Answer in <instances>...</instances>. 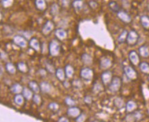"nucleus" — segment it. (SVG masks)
<instances>
[{"instance_id": "f257e3e1", "label": "nucleus", "mask_w": 149, "mask_h": 122, "mask_svg": "<svg viewBox=\"0 0 149 122\" xmlns=\"http://www.w3.org/2000/svg\"><path fill=\"white\" fill-rule=\"evenodd\" d=\"M139 39V36L138 33H137L135 30H132L130 32H128L126 42H127V45H129V46L133 47V46H135V45L138 43Z\"/></svg>"}, {"instance_id": "f03ea898", "label": "nucleus", "mask_w": 149, "mask_h": 122, "mask_svg": "<svg viewBox=\"0 0 149 122\" xmlns=\"http://www.w3.org/2000/svg\"><path fill=\"white\" fill-rule=\"evenodd\" d=\"M122 86V79L120 77L115 76L112 78L111 81L109 85V89L111 92L116 93L121 88Z\"/></svg>"}, {"instance_id": "7ed1b4c3", "label": "nucleus", "mask_w": 149, "mask_h": 122, "mask_svg": "<svg viewBox=\"0 0 149 122\" xmlns=\"http://www.w3.org/2000/svg\"><path fill=\"white\" fill-rule=\"evenodd\" d=\"M61 51V45L56 40H52L49 44V52L52 56H57Z\"/></svg>"}, {"instance_id": "20e7f679", "label": "nucleus", "mask_w": 149, "mask_h": 122, "mask_svg": "<svg viewBox=\"0 0 149 122\" xmlns=\"http://www.w3.org/2000/svg\"><path fill=\"white\" fill-rule=\"evenodd\" d=\"M124 71H125V76H127L128 79L131 80H135L137 78V72L133 69L132 67L128 65L125 67L124 68Z\"/></svg>"}, {"instance_id": "39448f33", "label": "nucleus", "mask_w": 149, "mask_h": 122, "mask_svg": "<svg viewBox=\"0 0 149 122\" xmlns=\"http://www.w3.org/2000/svg\"><path fill=\"white\" fill-rule=\"evenodd\" d=\"M81 77L85 81H91L93 78V71L89 67L82 69L81 71Z\"/></svg>"}, {"instance_id": "423d86ee", "label": "nucleus", "mask_w": 149, "mask_h": 122, "mask_svg": "<svg viewBox=\"0 0 149 122\" xmlns=\"http://www.w3.org/2000/svg\"><path fill=\"white\" fill-rule=\"evenodd\" d=\"M13 42L15 45H18L22 48H26L27 47L28 41L25 37L22 35H16L13 38Z\"/></svg>"}, {"instance_id": "0eeeda50", "label": "nucleus", "mask_w": 149, "mask_h": 122, "mask_svg": "<svg viewBox=\"0 0 149 122\" xmlns=\"http://www.w3.org/2000/svg\"><path fill=\"white\" fill-rule=\"evenodd\" d=\"M117 16L122 22L125 24H129L132 21L131 15L125 10H120L117 12Z\"/></svg>"}, {"instance_id": "6e6552de", "label": "nucleus", "mask_w": 149, "mask_h": 122, "mask_svg": "<svg viewBox=\"0 0 149 122\" xmlns=\"http://www.w3.org/2000/svg\"><path fill=\"white\" fill-rule=\"evenodd\" d=\"M113 78V73L111 71L107 70L103 72L101 75V80H102V83L105 85H109L111 81Z\"/></svg>"}, {"instance_id": "1a4fd4ad", "label": "nucleus", "mask_w": 149, "mask_h": 122, "mask_svg": "<svg viewBox=\"0 0 149 122\" xmlns=\"http://www.w3.org/2000/svg\"><path fill=\"white\" fill-rule=\"evenodd\" d=\"M129 60L134 65H138L140 62V58H139V54L135 50H132L129 52Z\"/></svg>"}, {"instance_id": "9d476101", "label": "nucleus", "mask_w": 149, "mask_h": 122, "mask_svg": "<svg viewBox=\"0 0 149 122\" xmlns=\"http://www.w3.org/2000/svg\"><path fill=\"white\" fill-rule=\"evenodd\" d=\"M54 23L50 20H48L45 22L43 28H42V32H43V34H45V35H47V34H49L53 30H54Z\"/></svg>"}, {"instance_id": "9b49d317", "label": "nucleus", "mask_w": 149, "mask_h": 122, "mask_svg": "<svg viewBox=\"0 0 149 122\" xmlns=\"http://www.w3.org/2000/svg\"><path fill=\"white\" fill-rule=\"evenodd\" d=\"M67 113H68V116H70V117L76 118L78 116L81 115V111L79 108L76 107V106H72V107H70L68 108Z\"/></svg>"}, {"instance_id": "f8f14e48", "label": "nucleus", "mask_w": 149, "mask_h": 122, "mask_svg": "<svg viewBox=\"0 0 149 122\" xmlns=\"http://www.w3.org/2000/svg\"><path fill=\"white\" fill-rule=\"evenodd\" d=\"M55 35L56 37L60 41L65 39L68 37V33H67L66 30H65L63 28H58L55 30Z\"/></svg>"}, {"instance_id": "ddd939ff", "label": "nucleus", "mask_w": 149, "mask_h": 122, "mask_svg": "<svg viewBox=\"0 0 149 122\" xmlns=\"http://www.w3.org/2000/svg\"><path fill=\"white\" fill-rule=\"evenodd\" d=\"M112 66V60L108 58H104L100 60V67L102 69H108Z\"/></svg>"}, {"instance_id": "4468645a", "label": "nucleus", "mask_w": 149, "mask_h": 122, "mask_svg": "<svg viewBox=\"0 0 149 122\" xmlns=\"http://www.w3.org/2000/svg\"><path fill=\"white\" fill-rule=\"evenodd\" d=\"M29 45L34 50L37 51H39L41 50V45H40L39 40H38L37 38H32V39L30 40Z\"/></svg>"}, {"instance_id": "2eb2a0df", "label": "nucleus", "mask_w": 149, "mask_h": 122, "mask_svg": "<svg viewBox=\"0 0 149 122\" xmlns=\"http://www.w3.org/2000/svg\"><path fill=\"white\" fill-rule=\"evenodd\" d=\"M39 87H40V91H41L42 92L45 93H48L50 92L52 90L51 85L46 81L41 82L39 85Z\"/></svg>"}, {"instance_id": "dca6fc26", "label": "nucleus", "mask_w": 149, "mask_h": 122, "mask_svg": "<svg viewBox=\"0 0 149 122\" xmlns=\"http://www.w3.org/2000/svg\"><path fill=\"white\" fill-rule=\"evenodd\" d=\"M139 54L143 58H148L149 56V47L147 45H142L139 47Z\"/></svg>"}, {"instance_id": "f3484780", "label": "nucleus", "mask_w": 149, "mask_h": 122, "mask_svg": "<svg viewBox=\"0 0 149 122\" xmlns=\"http://www.w3.org/2000/svg\"><path fill=\"white\" fill-rule=\"evenodd\" d=\"M22 96L24 97V98L26 99L27 100H30L32 99L33 97V92L30 90L28 87H24L22 90Z\"/></svg>"}, {"instance_id": "a211bd4d", "label": "nucleus", "mask_w": 149, "mask_h": 122, "mask_svg": "<svg viewBox=\"0 0 149 122\" xmlns=\"http://www.w3.org/2000/svg\"><path fill=\"white\" fill-rule=\"evenodd\" d=\"M81 60L85 65H91L93 62V58L90 54L85 53L81 56Z\"/></svg>"}, {"instance_id": "6ab92c4d", "label": "nucleus", "mask_w": 149, "mask_h": 122, "mask_svg": "<svg viewBox=\"0 0 149 122\" xmlns=\"http://www.w3.org/2000/svg\"><path fill=\"white\" fill-rule=\"evenodd\" d=\"M65 77L68 78H72L74 74V69L71 64H67L65 67Z\"/></svg>"}, {"instance_id": "aec40b11", "label": "nucleus", "mask_w": 149, "mask_h": 122, "mask_svg": "<svg viewBox=\"0 0 149 122\" xmlns=\"http://www.w3.org/2000/svg\"><path fill=\"white\" fill-rule=\"evenodd\" d=\"M23 88L22 85L19 83H15L14 85H13L10 87V91L11 92L15 93V94H20L22 92Z\"/></svg>"}, {"instance_id": "412c9836", "label": "nucleus", "mask_w": 149, "mask_h": 122, "mask_svg": "<svg viewBox=\"0 0 149 122\" xmlns=\"http://www.w3.org/2000/svg\"><path fill=\"white\" fill-rule=\"evenodd\" d=\"M28 85H29V89L31 90L32 92L35 93L36 94L39 93L40 91V87L39 85L38 84L37 82L35 81H30L29 83H28Z\"/></svg>"}, {"instance_id": "4be33fe9", "label": "nucleus", "mask_w": 149, "mask_h": 122, "mask_svg": "<svg viewBox=\"0 0 149 122\" xmlns=\"http://www.w3.org/2000/svg\"><path fill=\"white\" fill-rule=\"evenodd\" d=\"M55 75L60 81H64L65 79V74L64 70L62 68H58L55 70Z\"/></svg>"}, {"instance_id": "5701e85b", "label": "nucleus", "mask_w": 149, "mask_h": 122, "mask_svg": "<svg viewBox=\"0 0 149 122\" xmlns=\"http://www.w3.org/2000/svg\"><path fill=\"white\" fill-rule=\"evenodd\" d=\"M140 22L142 27L145 30H148L149 29V17L147 15H142L140 17Z\"/></svg>"}, {"instance_id": "b1692460", "label": "nucleus", "mask_w": 149, "mask_h": 122, "mask_svg": "<svg viewBox=\"0 0 149 122\" xmlns=\"http://www.w3.org/2000/svg\"><path fill=\"white\" fill-rule=\"evenodd\" d=\"M137 108V104L134 101L130 100L126 104V110L127 112H131Z\"/></svg>"}, {"instance_id": "393cba45", "label": "nucleus", "mask_w": 149, "mask_h": 122, "mask_svg": "<svg viewBox=\"0 0 149 122\" xmlns=\"http://www.w3.org/2000/svg\"><path fill=\"white\" fill-rule=\"evenodd\" d=\"M6 69L10 74H15L17 71V68L12 62H7L6 64Z\"/></svg>"}, {"instance_id": "a878e982", "label": "nucleus", "mask_w": 149, "mask_h": 122, "mask_svg": "<svg viewBox=\"0 0 149 122\" xmlns=\"http://www.w3.org/2000/svg\"><path fill=\"white\" fill-rule=\"evenodd\" d=\"M35 6L39 10H44L47 7V3L44 0H37L35 1Z\"/></svg>"}, {"instance_id": "bb28decb", "label": "nucleus", "mask_w": 149, "mask_h": 122, "mask_svg": "<svg viewBox=\"0 0 149 122\" xmlns=\"http://www.w3.org/2000/svg\"><path fill=\"white\" fill-rule=\"evenodd\" d=\"M139 69L144 73H149V64L147 62H142L139 63Z\"/></svg>"}, {"instance_id": "cd10ccee", "label": "nucleus", "mask_w": 149, "mask_h": 122, "mask_svg": "<svg viewBox=\"0 0 149 122\" xmlns=\"http://www.w3.org/2000/svg\"><path fill=\"white\" fill-rule=\"evenodd\" d=\"M127 34H128L127 30H124L118 38V43H124L125 42H126V39H127Z\"/></svg>"}, {"instance_id": "c85d7f7f", "label": "nucleus", "mask_w": 149, "mask_h": 122, "mask_svg": "<svg viewBox=\"0 0 149 122\" xmlns=\"http://www.w3.org/2000/svg\"><path fill=\"white\" fill-rule=\"evenodd\" d=\"M14 102L17 105L22 106L24 103V98L21 94H17L14 98Z\"/></svg>"}, {"instance_id": "c756f323", "label": "nucleus", "mask_w": 149, "mask_h": 122, "mask_svg": "<svg viewBox=\"0 0 149 122\" xmlns=\"http://www.w3.org/2000/svg\"><path fill=\"white\" fill-rule=\"evenodd\" d=\"M114 105H115L116 108L120 109V108H122L124 106H125V102H124V100L122 98H120V97L116 98L115 100H114Z\"/></svg>"}, {"instance_id": "7c9ffc66", "label": "nucleus", "mask_w": 149, "mask_h": 122, "mask_svg": "<svg viewBox=\"0 0 149 122\" xmlns=\"http://www.w3.org/2000/svg\"><path fill=\"white\" fill-rule=\"evenodd\" d=\"M17 69L21 72H23V73H26L28 71V67L27 64L25 63L24 62H19L18 64H17Z\"/></svg>"}, {"instance_id": "2f4dec72", "label": "nucleus", "mask_w": 149, "mask_h": 122, "mask_svg": "<svg viewBox=\"0 0 149 122\" xmlns=\"http://www.w3.org/2000/svg\"><path fill=\"white\" fill-rule=\"evenodd\" d=\"M83 1L81 0H76L72 2V6L76 10H81L83 7Z\"/></svg>"}, {"instance_id": "473e14b6", "label": "nucleus", "mask_w": 149, "mask_h": 122, "mask_svg": "<svg viewBox=\"0 0 149 122\" xmlns=\"http://www.w3.org/2000/svg\"><path fill=\"white\" fill-rule=\"evenodd\" d=\"M109 6L110 9L113 12H118V11H120V6L116 1H110L109 3Z\"/></svg>"}, {"instance_id": "72a5a7b5", "label": "nucleus", "mask_w": 149, "mask_h": 122, "mask_svg": "<svg viewBox=\"0 0 149 122\" xmlns=\"http://www.w3.org/2000/svg\"><path fill=\"white\" fill-rule=\"evenodd\" d=\"M59 9H60V8H59L58 4H57L56 3H53L51 6V10H50L51 14L53 16L56 15L59 12Z\"/></svg>"}, {"instance_id": "f704fd0d", "label": "nucleus", "mask_w": 149, "mask_h": 122, "mask_svg": "<svg viewBox=\"0 0 149 122\" xmlns=\"http://www.w3.org/2000/svg\"><path fill=\"white\" fill-rule=\"evenodd\" d=\"M65 104H67V105L70 106V107L74 106L76 104L75 101H74V99L70 96H67L66 98H65Z\"/></svg>"}, {"instance_id": "c9c22d12", "label": "nucleus", "mask_w": 149, "mask_h": 122, "mask_svg": "<svg viewBox=\"0 0 149 122\" xmlns=\"http://www.w3.org/2000/svg\"><path fill=\"white\" fill-rule=\"evenodd\" d=\"M102 90H103V87L100 83H99V82L95 83V85H93V93H98L99 92H100V91H102Z\"/></svg>"}, {"instance_id": "e433bc0d", "label": "nucleus", "mask_w": 149, "mask_h": 122, "mask_svg": "<svg viewBox=\"0 0 149 122\" xmlns=\"http://www.w3.org/2000/svg\"><path fill=\"white\" fill-rule=\"evenodd\" d=\"M48 108L49 110H52V111H57L59 109V105L56 102H51L49 104Z\"/></svg>"}, {"instance_id": "4c0bfd02", "label": "nucleus", "mask_w": 149, "mask_h": 122, "mask_svg": "<svg viewBox=\"0 0 149 122\" xmlns=\"http://www.w3.org/2000/svg\"><path fill=\"white\" fill-rule=\"evenodd\" d=\"M32 100H33V102L35 103L37 105H39L41 102V96L39 94H34L33 95V97H32Z\"/></svg>"}, {"instance_id": "58836bf2", "label": "nucleus", "mask_w": 149, "mask_h": 122, "mask_svg": "<svg viewBox=\"0 0 149 122\" xmlns=\"http://www.w3.org/2000/svg\"><path fill=\"white\" fill-rule=\"evenodd\" d=\"M45 66H46V69L50 73H55V69L54 67L53 66V64L50 63V62H46L45 63Z\"/></svg>"}, {"instance_id": "ea45409f", "label": "nucleus", "mask_w": 149, "mask_h": 122, "mask_svg": "<svg viewBox=\"0 0 149 122\" xmlns=\"http://www.w3.org/2000/svg\"><path fill=\"white\" fill-rule=\"evenodd\" d=\"M86 119H87V117L85 114L81 113L79 116H78L76 118V122H85Z\"/></svg>"}, {"instance_id": "a19ab883", "label": "nucleus", "mask_w": 149, "mask_h": 122, "mask_svg": "<svg viewBox=\"0 0 149 122\" xmlns=\"http://www.w3.org/2000/svg\"><path fill=\"white\" fill-rule=\"evenodd\" d=\"M133 117H134L135 119L136 120H139L142 118V114L139 111H135L133 113Z\"/></svg>"}, {"instance_id": "79ce46f5", "label": "nucleus", "mask_w": 149, "mask_h": 122, "mask_svg": "<svg viewBox=\"0 0 149 122\" xmlns=\"http://www.w3.org/2000/svg\"><path fill=\"white\" fill-rule=\"evenodd\" d=\"M84 102L87 104H90L93 102V99L90 95H86L85 98H84Z\"/></svg>"}, {"instance_id": "37998d69", "label": "nucleus", "mask_w": 149, "mask_h": 122, "mask_svg": "<svg viewBox=\"0 0 149 122\" xmlns=\"http://www.w3.org/2000/svg\"><path fill=\"white\" fill-rule=\"evenodd\" d=\"M89 6L91 8L95 9V8H96L97 6H98V3L95 1H89Z\"/></svg>"}, {"instance_id": "c03bdc74", "label": "nucleus", "mask_w": 149, "mask_h": 122, "mask_svg": "<svg viewBox=\"0 0 149 122\" xmlns=\"http://www.w3.org/2000/svg\"><path fill=\"white\" fill-rule=\"evenodd\" d=\"M1 3H2V5L5 8H7L12 5L13 1H1Z\"/></svg>"}, {"instance_id": "a18cd8bd", "label": "nucleus", "mask_w": 149, "mask_h": 122, "mask_svg": "<svg viewBox=\"0 0 149 122\" xmlns=\"http://www.w3.org/2000/svg\"><path fill=\"white\" fill-rule=\"evenodd\" d=\"M39 73L41 76H45L47 75V71L45 69H40L39 70Z\"/></svg>"}, {"instance_id": "49530a36", "label": "nucleus", "mask_w": 149, "mask_h": 122, "mask_svg": "<svg viewBox=\"0 0 149 122\" xmlns=\"http://www.w3.org/2000/svg\"><path fill=\"white\" fill-rule=\"evenodd\" d=\"M73 84H74L73 85H74L76 87H78V88H80V87H81V86H82L81 82L79 80H74L73 82Z\"/></svg>"}, {"instance_id": "de8ad7c7", "label": "nucleus", "mask_w": 149, "mask_h": 122, "mask_svg": "<svg viewBox=\"0 0 149 122\" xmlns=\"http://www.w3.org/2000/svg\"><path fill=\"white\" fill-rule=\"evenodd\" d=\"M58 122H70V121H69V119H68V118H66L65 117H62L58 119Z\"/></svg>"}, {"instance_id": "09e8293b", "label": "nucleus", "mask_w": 149, "mask_h": 122, "mask_svg": "<svg viewBox=\"0 0 149 122\" xmlns=\"http://www.w3.org/2000/svg\"><path fill=\"white\" fill-rule=\"evenodd\" d=\"M63 85L65 87H66V88H69V87H70V82H68V81H64Z\"/></svg>"}, {"instance_id": "8fccbe9b", "label": "nucleus", "mask_w": 149, "mask_h": 122, "mask_svg": "<svg viewBox=\"0 0 149 122\" xmlns=\"http://www.w3.org/2000/svg\"><path fill=\"white\" fill-rule=\"evenodd\" d=\"M6 57H7V55L4 52H3V51H2V52L1 53V58H3V59H6Z\"/></svg>"}, {"instance_id": "3c124183", "label": "nucleus", "mask_w": 149, "mask_h": 122, "mask_svg": "<svg viewBox=\"0 0 149 122\" xmlns=\"http://www.w3.org/2000/svg\"><path fill=\"white\" fill-rule=\"evenodd\" d=\"M1 19H2V15H1V11H0V21L1 20Z\"/></svg>"}, {"instance_id": "603ef678", "label": "nucleus", "mask_w": 149, "mask_h": 122, "mask_svg": "<svg viewBox=\"0 0 149 122\" xmlns=\"http://www.w3.org/2000/svg\"><path fill=\"white\" fill-rule=\"evenodd\" d=\"M1 75H2V74H1V71H0V78H1Z\"/></svg>"}]
</instances>
